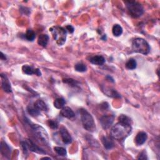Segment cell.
Masks as SVG:
<instances>
[{
  "mask_svg": "<svg viewBox=\"0 0 160 160\" xmlns=\"http://www.w3.org/2000/svg\"><path fill=\"white\" fill-rule=\"evenodd\" d=\"M147 138H148V135L146 134V133L144 131H140L137 134L135 140L136 144L138 146H141L146 142V141L147 140Z\"/></svg>",
  "mask_w": 160,
  "mask_h": 160,
  "instance_id": "8fae6325",
  "label": "cell"
},
{
  "mask_svg": "<svg viewBox=\"0 0 160 160\" xmlns=\"http://www.w3.org/2000/svg\"><path fill=\"white\" fill-rule=\"evenodd\" d=\"M60 133L61 135V138L62 141L65 144H70L72 142V138L66 128L64 126H61L60 128Z\"/></svg>",
  "mask_w": 160,
  "mask_h": 160,
  "instance_id": "ba28073f",
  "label": "cell"
},
{
  "mask_svg": "<svg viewBox=\"0 0 160 160\" xmlns=\"http://www.w3.org/2000/svg\"><path fill=\"white\" fill-rule=\"evenodd\" d=\"M101 141L106 150H110L113 148L114 142L111 138L108 136H103L101 138Z\"/></svg>",
  "mask_w": 160,
  "mask_h": 160,
  "instance_id": "5bb4252c",
  "label": "cell"
},
{
  "mask_svg": "<svg viewBox=\"0 0 160 160\" xmlns=\"http://www.w3.org/2000/svg\"><path fill=\"white\" fill-rule=\"evenodd\" d=\"M34 106L39 111H46L48 110V106L42 100H38L35 101L34 104Z\"/></svg>",
  "mask_w": 160,
  "mask_h": 160,
  "instance_id": "2e32d148",
  "label": "cell"
},
{
  "mask_svg": "<svg viewBox=\"0 0 160 160\" xmlns=\"http://www.w3.org/2000/svg\"><path fill=\"white\" fill-rule=\"evenodd\" d=\"M131 125L118 122L114 125L110 131L111 138L116 140H122L126 138L131 132Z\"/></svg>",
  "mask_w": 160,
  "mask_h": 160,
  "instance_id": "6da1fadb",
  "label": "cell"
},
{
  "mask_svg": "<svg viewBox=\"0 0 160 160\" xmlns=\"http://www.w3.org/2000/svg\"><path fill=\"white\" fill-rule=\"evenodd\" d=\"M28 145V148L31 151L37 153L39 154H46V152L44 151L42 149L39 148L37 145H36L32 141L29 140L27 141Z\"/></svg>",
  "mask_w": 160,
  "mask_h": 160,
  "instance_id": "4fadbf2b",
  "label": "cell"
},
{
  "mask_svg": "<svg viewBox=\"0 0 160 160\" xmlns=\"http://www.w3.org/2000/svg\"><path fill=\"white\" fill-rule=\"evenodd\" d=\"M89 61L95 65H98V66H101L105 63V59L104 58L103 56L97 55L93 56L90 58Z\"/></svg>",
  "mask_w": 160,
  "mask_h": 160,
  "instance_id": "9a60e30c",
  "label": "cell"
},
{
  "mask_svg": "<svg viewBox=\"0 0 160 160\" xmlns=\"http://www.w3.org/2000/svg\"><path fill=\"white\" fill-rule=\"evenodd\" d=\"M137 159H147L148 158H147V156H146V154L145 151H142V152L138 155Z\"/></svg>",
  "mask_w": 160,
  "mask_h": 160,
  "instance_id": "f546056e",
  "label": "cell"
},
{
  "mask_svg": "<svg viewBox=\"0 0 160 160\" xmlns=\"http://www.w3.org/2000/svg\"><path fill=\"white\" fill-rule=\"evenodd\" d=\"M36 37L35 32L31 30H28L25 34V38L29 42H33Z\"/></svg>",
  "mask_w": 160,
  "mask_h": 160,
  "instance_id": "cb8c5ba5",
  "label": "cell"
},
{
  "mask_svg": "<svg viewBox=\"0 0 160 160\" xmlns=\"http://www.w3.org/2000/svg\"><path fill=\"white\" fill-rule=\"evenodd\" d=\"M105 90H106V92L104 93L108 96H111L113 98H119L120 97V95L114 89H109V90L105 89Z\"/></svg>",
  "mask_w": 160,
  "mask_h": 160,
  "instance_id": "4316f807",
  "label": "cell"
},
{
  "mask_svg": "<svg viewBox=\"0 0 160 160\" xmlns=\"http://www.w3.org/2000/svg\"><path fill=\"white\" fill-rule=\"evenodd\" d=\"M60 115L64 118L70 119L73 118L75 116V114L71 108L66 106V107H63V108H61Z\"/></svg>",
  "mask_w": 160,
  "mask_h": 160,
  "instance_id": "7c38bea8",
  "label": "cell"
},
{
  "mask_svg": "<svg viewBox=\"0 0 160 160\" xmlns=\"http://www.w3.org/2000/svg\"><path fill=\"white\" fill-rule=\"evenodd\" d=\"M112 33L115 36H119L123 33V28L119 24H115L112 29Z\"/></svg>",
  "mask_w": 160,
  "mask_h": 160,
  "instance_id": "ffe728a7",
  "label": "cell"
},
{
  "mask_svg": "<svg viewBox=\"0 0 160 160\" xmlns=\"http://www.w3.org/2000/svg\"><path fill=\"white\" fill-rule=\"evenodd\" d=\"M1 152L4 156L9 158L11 155V149L8 145L5 142L2 141L1 143Z\"/></svg>",
  "mask_w": 160,
  "mask_h": 160,
  "instance_id": "ac0fdd59",
  "label": "cell"
},
{
  "mask_svg": "<svg viewBox=\"0 0 160 160\" xmlns=\"http://www.w3.org/2000/svg\"><path fill=\"white\" fill-rule=\"evenodd\" d=\"M48 40H49L48 35L43 34L39 36L38 39V43L39 46L45 48L48 45Z\"/></svg>",
  "mask_w": 160,
  "mask_h": 160,
  "instance_id": "e0dca14e",
  "label": "cell"
},
{
  "mask_svg": "<svg viewBox=\"0 0 160 160\" xmlns=\"http://www.w3.org/2000/svg\"><path fill=\"white\" fill-rule=\"evenodd\" d=\"M115 120L114 115H104L100 118V123L103 129H108L113 123Z\"/></svg>",
  "mask_w": 160,
  "mask_h": 160,
  "instance_id": "52a82bcc",
  "label": "cell"
},
{
  "mask_svg": "<svg viewBox=\"0 0 160 160\" xmlns=\"http://www.w3.org/2000/svg\"><path fill=\"white\" fill-rule=\"evenodd\" d=\"M132 49L134 52L146 55L150 53L151 48L145 39L141 38H136L134 39L132 42Z\"/></svg>",
  "mask_w": 160,
  "mask_h": 160,
  "instance_id": "3957f363",
  "label": "cell"
},
{
  "mask_svg": "<svg viewBox=\"0 0 160 160\" xmlns=\"http://www.w3.org/2000/svg\"><path fill=\"white\" fill-rule=\"evenodd\" d=\"M125 3L130 15L133 18H137L143 15L144 8L140 3L135 1H126Z\"/></svg>",
  "mask_w": 160,
  "mask_h": 160,
  "instance_id": "277c9868",
  "label": "cell"
},
{
  "mask_svg": "<svg viewBox=\"0 0 160 160\" xmlns=\"http://www.w3.org/2000/svg\"><path fill=\"white\" fill-rule=\"evenodd\" d=\"M0 58H1L2 60H3V61L6 60V58L5 55L3 54L2 52H1V55H0Z\"/></svg>",
  "mask_w": 160,
  "mask_h": 160,
  "instance_id": "1f68e13d",
  "label": "cell"
},
{
  "mask_svg": "<svg viewBox=\"0 0 160 160\" xmlns=\"http://www.w3.org/2000/svg\"><path fill=\"white\" fill-rule=\"evenodd\" d=\"M75 70L78 71V72H80V73H83V72H85L87 70V67L86 66L82 63H79L75 64Z\"/></svg>",
  "mask_w": 160,
  "mask_h": 160,
  "instance_id": "603a6c76",
  "label": "cell"
},
{
  "mask_svg": "<svg viewBox=\"0 0 160 160\" xmlns=\"http://www.w3.org/2000/svg\"><path fill=\"white\" fill-rule=\"evenodd\" d=\"M1 79H2V89L4 90V91L8 93H11L12 89H11V84L6 75L1 74Z\"/></svg>",
  "mask_w": 160,
  "mask_h": 160,
  "instance_id": "9c48e42d",
  "label": "cell"
},
{
  "mask_svg": "<svg viewBox=\"0 0 160 160\" xmlns=\"http://www.w3.org/2000/svg\"><path fill=\"white\" fill-rule=\"evenodd\" d=\"M48 125L51 129H56L58 128V123L56 121V120L49 119L48 121Z\"/></svg>",
  "mask_w": 160,
  "mask_h": 160,
  "instance_id": "83f0119b",
  "label": "cell"
},
{
  "mask_svg": "<svg viewBox=\"0 0 160 160\" xmlns=\"http://www.w3.org/2000/svg\"><path fill=\"white\" fill-rule=\"evenodd\" d=\"M66 31H68L70 33H73L74 32V28L71 25H68L66 26Z\"/></svg>",
  "mask_w": 160,
  "mask_h": 160,
  "instance_id": "4dcf8cb0",
  "label": "cell"
},
{
  "mask_svg": "<svg viewBox=\"0 0 160 160\" xmlns=\"http://www.w3.org/2000/svg\"><path fill=\"white\" fill-rule=\"evenodd\" d=\"M49 31L51 32L53 38L58 45L61 46L64 44L66 39V30L65 28L56 26L50 28Z\"/></svg>",
  "mask_w": 160,
  "mask_h": 160,
  "instance_id": "8992f818",
  "label": "cell"
},
{
  "mask_svg": "<svg viewBox=\"0 0 160 160\" xmlns=\"http://www.w3.org/2000/svg\"><path fill=\"white\" fill-rule=\"evenodd\" d=\"M63 82L64 83H68L69 85H71V86H75L76 85V82L75 81L74 79H71V78H66V79H63Z\"/></svg>",
  "mask_w": 160,
  "mask_h": 160,
  "instance_id": "f1b7e54d",
  "label": "cell"
},
{
  "mask_svg": "<svg viewBox=\"0 0 160 160\" xmlns=\"http://www.w3.org/2000/svg\"><path fill=\"white\" fill-rule=\"evenodd\" d=\"M22 70L24 73L26 75H31L33 74H35L39 76L42 75V73L41 72H40L39 69H34L31 67V66H28V65L23 66Z\"/></svg>",
  "mask_w": 160,
  "mask_h": 160,
  "instance_id": "30bf717a",
  "label": "cell"
},
{
  "mask_svg": "<svg viewBox=\"0 0 160 160\" xmlns=\"http://www.w3.org/2000/svg\"><path fill=\"white\" fill-rule=\"evenodd\" d=\"M31 127L36 138L44 145H48L49 137L46 131L42 126L38 125H33Z\"/></svg>",
  "mask_w": 160,
  "mask_h": 160,
  "instance_id": "5b68a950",
  "label": "cell"
},
{
  "mask_svg": "<svg viewBox=\"0 0 160 160\" xmlns=\"http://www.w3.org/2000/svg\"><path fill=\"white\" fill-rule=\"evenodd\" d=\"M79 113L84 128L89 132H94L96 130V125L92 115L83 108L79 110Z\"/></svg>",
  "mask_w": 160,
  "mask_h": 160,
  "instance_id": "7a4b0ae2",
  "label": "cell"
},
{
  "mask_svg": "<svg viewBox=\"0 0 160 160\" xmlns=\"http://www.w3.org/2000/svg\"><path fill=\"white\" fill-rule=\"evenodd\" d=\"M136 66H137L136 61L133 58H130L126 63V68L129 70L136 69Z\"/></svg>",
  "mask_w": 160,
  "mask_h": 160,
  "instance_id": "d6986e66",
  "label": "cell"
},
{
  "mask_svg": "<svg viewBox=\"0 0 160 160\" xmlns=\"http://www.w3.org/2000/svg\"><path fill=\"white\" fill-rule=\"evenodd\" d=\"M27 111L28 114L33 117H36L40 115V111L36 108L35 106H29L27 108Z\"/></svg>",
  "mask_w": 160,
  "mask_h": 160,
  "instance_id": "7402d4cb",
  "label": "cell"
},
{
  "mask_svg": "<svg viewBox=\"0 0 160 160\" xmlns=\"http://www.w3.org/2000/svg\"><path fill=\"white\" fill-rule=\"evenodd\" d=\"M51 159V158H48V157H45V158H42V159Z\"/></svg>",
  "mask_w": 160,
  "mask_h": 160,
  "instance_id": "d6a6232c",
  "label": "cell"
},
{
  "mask_svg": "<svg viewBox=\"0 0 160 160\" xmlns=\"http://www.w3.org/2000/svg\"><path fill=\"white\" fill-rule=\"evenodd\" d=\"M118 122L123 123H126V124L131 125V119L128 116L124 115H122L119 116V117L118 118Z\"/></svg>",
  "mask_w": 160,
  "mask_h": 160,
  "instance_id": "d4e9b609",
  "label": "cell"
},
{
  "mask_svg": "<svg viewBox=\"0 0 160 160\" xmlns=\"http://www.w3.org/2000/svg\"><path fill=\"white\" fill-rule=\"evenodd\" d=\"M55 151L59 155L61 156H64L67 154V152H66V150L65 148L63 147H59V146H56V147L54 148Z\"/></svg>",
  "mask_w": 160,
  "mask_h": 160,
  "instance_id": "484cf974",
  "label": "cell"
},
{
  "mask_svg": "<svg viewBox=\"0 0 160 160\" xmlns=\"http://www.w3.org/2000/svg\"><path fill=\"white\" fill-rule=\"evenodd\" d=\"M66 104V101L65 100L62 98H57L54 101V103H53V104H54V106L57 108V109H61L64 107V104Z\"/></svg>",
  "mask_w": 160,
  "mask_h": 160,
  "instance_id": "44dd1931",
  "label": "cell"
}]
</instances>
